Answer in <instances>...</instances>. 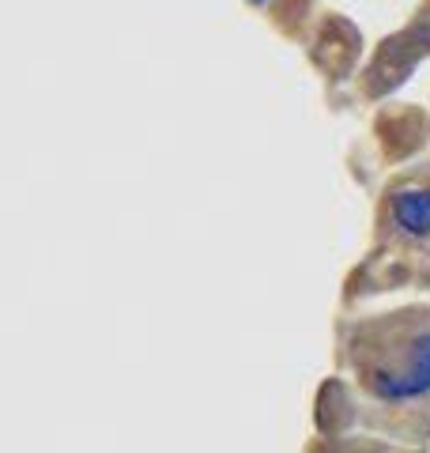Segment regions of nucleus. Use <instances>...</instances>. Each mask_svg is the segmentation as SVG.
Listing matches in <instances>:
<instances>
[{
    "mask_svg": "<svg viewBox=\"0 0 430 453\" xmlns=\"http://www.w3.org/2000/svg\"><path fill=\"white\" fill-rule=\"evenodd\" d=\"M378 389L385 396H411V393H423L430 389V336H423L411 351V374L404 378H385L378 381Z\"/></svg>",
    "mask_w": 430,
    "mask_h": 453,
    "instance_id": "1",
    "label": "nucleus"
},
{
    "mask_svg": "<svg viewBox=\"0 0 430 453\" xmlns=\"http://www.w3.org/2000/svg\"><path fill=\"white\" fill-rule=\"evenodd\" d=\"M393 216L408 234H430V193L426 189H404L393 201Z\"/></svg>",
    "mask_w": 430,
    "mask_h": 453,
    "instance_id": "2",
    "label": "nucleus"
},
{
    "mask_svg": "<svg viewBox=\"0 0 430 453\" xmlns=\"http://www.w3.org/2000/svg\"><path fill=\"white\" fill-rule=\"evenodd\" d=\"M253 4H265V0H253Z\"/></svg>",
    "mask_w": 430,
    "mask_h": 453,
    "instance_id": "3",
    "label": "nucleus"
}]
</instances>
